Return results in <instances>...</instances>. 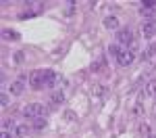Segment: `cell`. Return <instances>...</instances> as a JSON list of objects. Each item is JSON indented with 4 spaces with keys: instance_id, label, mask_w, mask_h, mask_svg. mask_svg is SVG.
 Wrapping results in <instances>:
<instances>
[{
    "instance_id": "cell-21",
    "label": "cell",
    "mask_w": 156,
    "mask_h": 138,
    "mask_svg": "<svg viewBox=\"0 0 156 138\" xmlns=\"http://www.w3.org/2000/svg\"><path fill=\"white\" fill-rule=\"evenodd\" d=\"M0 138H15V134L12 132H6V130H2V136Z\"/></svg>"
},
{
    "instance_id": "cell-18",
    "label": "cell",
    "mask_w": 156,
    "mask_h": 138,
    "mask_svg": "<svg viewBox=\"0 0 156 138\" xmlns=\"http://www.w3.org/2000/svg\"><path fill=\"white\" fill-rule=\"evenodd\" d=\"M25 61V52L23 50H17L15 54H12V63H17V65H21Z\"/></svg>"
},
{
    "instance_id": "cell-5",
    "label": "cell",
    "mask_w": 156,
    "mask_h": 138,
    "mask_svg": "<svg viewBox=\"0 0 156 138\" xmlns=\"http://www.w3.org/2000/svg\"><path fill=\"white\" fill-rule=\"evenodd\" d=\"M9 92H11L12 96H21V94L25 92V82L17 77L15 82H11V86H9Z\"/></svg>"
},
{
    "instance_id": "cell-10",
    "label": "cell",
    "mask_w": 156,
    "mask_h": 138,
    "mask_svg": "<svg viewBox=\"0 0 156 138\" xmlns=\"http://www.w3.org/2000/svg\"><path fill=\"white\" fill-rule=\"evenodd\" d=\"M19 32H15V29H4L2 32V40H6V42H17L19 40Z\"/></svg>"
},
{
    "instance_id": "cell-20",
    "label": "cell",
    "mask_w": 156,
    "mask_h": 138,
    "mask_svg": "<svg viewBox=\"0 0 156 138\" xmlns=\"http://www.w3.org/2000/svg\"><path fill=\"white\" fill-rule=\"evenodd\" d=\"M0 105H2L4 109H6V107L11 105V99H9V94H6V92H2V99H0Z\"/></svg>"
},
{
    "instance_id": "cell-12",
    "label": "cell",
    "mask_w": 156,
    "mask_h": 138,
    "mask_svg": "<svg viewBox=\"0 0 156 138\" xmlns=\"http://www.w3.org/2000/svg\"><path fill=\"white\" fill-rule=\"evenodd\" d=\"M140 15L144 17L146 21H154L156 11H154V9H146V6H142V9H140Z\"/></svg>"
},
{
    "instance_id": "cell-1",
    "label": "cell",
    "mask_w": 156,
    "mask_h": 138,
    "mask_svg": "<svg viewBox=\"0 0 156 138\" xmlns=\"http://www.w3.org/2000/svg\"><path fill=\"white\" fill-rule=\"evenodd\" d=\"M46 107L42 103H31V105H25L23 107V115L27 119H36V117H44Z\"/></svg>"
},
{
    "instance_id": "cell-9",
    "label": "cell",
    "mask_w": 156,
    "mask_h": 138,
    "mask_svg": "<svg viewBox=\"0 0 156 138\" xmlns=\"http://www.w3.org/2000/svg\"><path fill=\"white\" fill-rule=\"evenodd\" d=\"M62 103H65V92L62 90H54L52 96H50V105L56 107V105H62Z\"/></svg>"
},
{
    "instance_id": "cell-4",
    "label": "cell",
    "mask_w": 156,
    "mask_h": 138,
    "mask_svg": "<svg viewBox=\"0 0 156 138\" xmlns=\"http://www.w3.org/2000/svg\"><path fill=\"white\" fill-rule=\"evenodd\" d=\"M133 61H135V52L129 50V48H123V52L119 54V59H117V63H119L121 67H129Z\"/></svg>"
},
{
    "instance_id": "cell-11",
    "label": "cell",
    "mask_w": 156,
    "mask_h": 138,
    "mask_svg": "<svg viewBox=\"0 0 156 138\" xmlns=\"http://www.w3.org/2000/svg\"><path fill=\"white\" fill-rule=\"evenodd\" d=\"M27 130H29V125L17 124V125H15V130H12V134H15V138H25V136H27Z\"/></svg>"
},
{
    "instance_id": "cell-7",
    "label": "cell",
    "mask_w": 156,
    "mask_h": 138,
    "mask_svg": "<svg viewBox=\"0 0 156 138\" xmlns=\"http://www.w3.org/2000/svg\"><path fill=\"white\" fill-rule=\"evenodd\" d=\"M142 34H144L146 40H152L156 36V21H146L142 25Z\"/></svg>"
},
{
    "instance_id": "cell-15",
    "label": "cell",
    "mask_w": 156,
    "mask_h": 138,
    "mask_svg": "<svg viewBox=\"0 0 156 138\" xmlns=\"http://www.w3.org/2000/svg\"><path fill=\"white\" fill-rule=\"evenodd\" d=\"M121 52H123V46H119V44H110V46H108V54L115 57V59H119Z\"/></svg>"
},
{
    "instance_id": "cell-19",
    "label": "cell",
    "mask_w": 156,
    "mask_h": 138,
    "mask_svg": "<svg viewBox=\"0 0 156 138\" xmlns=\"http://www.w3.org/2000/svg\"><path fill=\"white\" fill-rule=\"evenodd\" d=\"M15 119H11V117H6V119H4V121H2V130H6V132H11V128L12 130H15Z\"/></svg>"
},
{
    "instance_id": "cell-2",
    "label": "cell",
    "mask_w": 156,
    "mask_h": 138,
    "mask_svg": "<svg viewBox=\"0 0 156 138\" xmlns=\"http://www.w3.org/2000/svg\"><path fill=\"white\" fill-rule=\"evenodd\" d=\"M135 40H133V34L131 29H119L117 32V44L123 46V48H129V44H133Z\"/></svg>"
},
{
    "instance_id": "cell-3",
    "label": "cell",
    "mask_w": 156,
    "mask_h": 138,
    "mask_svg": "<svg viewBox=\"0 0 156 138\" xmlns=\"http://www.w3.org/2000/svg\"><path fill=\"white\" fill-rule=\"evenodd\" d=\"M29 88H34V90L46 88V84H44V71H31L29 73Z\"/></svg>"
},
{
    "instance_id": "cell-17",
    "label": "cell",
    "mask_w": 156,
    "mask_h": 138,
    "mask_svg": "<svg viewBox=\"0 0 156 138\" xmlns=\"http://www.w3.org/2000/svg\"><path fill=\"white\" fill-rule=\"evenodd\" d=\"M140 134H142V136H146V138L152 136V132H150V125L146 124V121H142V124H140Z\"/></svg>"
},
{
    "instance_id": "cell-14",
    "label": "cell",
    "mask_w": 156,
    "mask_h": 138,
    "mask_svg": "<svg viewBox=\"0 0 156 138\" xmlns=\"http://www.w3.org/2000/svg\"><path fill=\"white\" fill-rule=\"evenodd\" d=\"M62 119H65L67 124H75V121H77V115H75V111H71V109H65V111H62Z\"/></svg>"
},
{
    "instance_id": "cell-13",
    "label": "cell",
    "mask_w": 156,
    "mask_h": 138,
    "mask_svg": "<svg viewBox=\"0 0 156 138\" xmlns=\"http://www.w3.org/2000/svg\"><path fill=\"white\" fill-rule=\"evenodd\" d=\"M46 125H48L46 117H36V119H31V128H34V130H44Z\"/></svg>"
},
{
    "instance_id": "cell-16",
    "label": "cell",
    "mask_w": 156,
    "mask_h": 138,
    "mask_svg": "<svg viewBox=\"0 0 156 138\" xmlns=\"http://www.w3.org/2000/svg\"><path fill=\"white\" fill-rule=\"evenodd\" d=\"M144 94H148V96H154L156 94V80H152V82L144 88Z\"/></svg>"
},
{
    "instance_id": "cell-6",
    "label": "cell",
    "mask_w": 156,
    "mask_h": 138,
    "mask_svg": "<svg viewBox=\"0 0 156 138\" xmlns=\"http://www.w3.org/2000/svg\"><path fill=\"white\" fill-rule=\"evenodd\" d=\"M58 82H60V75H56L52 69H46V71H44V84H46V88L56 86Z\"/></svg>"
},
{
    "instance_id": "cell-8",
    "label": "cell",
    "mask_w": 156,
    "mask_h": 138,
    "mask_svg": "<svg viewBox=\"0 0 156 138\" xmlns=\"http://www.w3.org/2000/svg\"><path fill=\"white\" fill-rule=\"evenodd\" d=\"M102 25H104V29H110V32L115 29V32H119V19H117V17H112V15L104 17Z\"/></svg>"
}]
</instances>
